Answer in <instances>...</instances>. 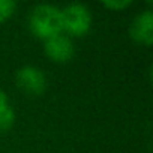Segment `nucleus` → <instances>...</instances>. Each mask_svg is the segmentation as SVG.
I'll return each instance as SVG.
<instances>
[{"mask_svg": "<svg viewBox=\"0 0 153 153\" xmlns=\"http://www.w3.org/2000/svg\"><path fill=\"white\" fill-rule=\"evenodd\" d=\"M102 5L108 9H113V11H122L131 5V0H104Z\"/></svg>", "mask_w": 153, "mask_h": 153, "instance_id": "6e6552de", "label": "nucleus"}, {"mask_svg": "<svg viewBox=\"0 0 153 153\" xmlns=\"http://www.w3.org/2000/svg\"><path fill=\"white\" fill-rule=\"evenodd\" d=\"M92 27V14L86 5L71 3L62 9V32L66 36L81 38Z\"/></svg>", "mask_w": 153, "mask_h": 153, "instance_id": "f03ea898", "label": "nucleus"}, {"mask_svg": "<svg viewBox=\"0 0 153 153\" xmlns=\"http://www.w3.org/2000/svg\"><path fill=\"white\" fill-rule=\"evenodd\" d=\"M44 51L56 63H66L72 60L75 54V45L69 36L65 33H59L47 41H44Z\"/></svg>", "mask_w": 153, "mask_h": 153, "instance_id": "20e7f679", "label": "nucleus"}, {"mask_svg": "<svg viewBox=\"0 0 153 153\" xmlns=\"http://www.w3.org/2000/svg\"><path fill=\"white\" fill-rule=\"evenodd\" d=\"M29 29L38 39L47 41L62 32V9L54 5H38L29 15Z\"/></svg>", "mask_w": 153, "mask_h": 153, "instance_id": "f257e3e1", "label": "nucleus"}, {"mask_svg": "<svg viewBox=\"0 0 153 153\" xmlns=\"http://www.w3.org/2000/svg\"><path fill=\"white\" fill-rule=\"evenodd\" d=\"M15 123V113L9 104H0V132L11 129Z\"/></svg>", "mask_w": 153, "mask_h": 153, "instance_id": "423d86ee", "label": "nucleus"}, {"mask_svg": "<svg viewBox=\"0 0 153 153\" xmlns=\"http://www.w3.org/2000/svg\"><path fill=\"white\" fill-rule=\"evenodd\" d=\"M17 87L27 96H39L47 89L45 74L36 66H24L15 74Z\"/></svg>", "mask_w": 153, "mask_h": 153, "instance_id": "7ed1b4c3", "label": "nucleus"}, {"mask_svg": "<svg viewBox=\"0 0 153 153\" xmlns=\"http://www.w3.org/2000/svg\"><path fill=\"white\" fill-rule=\"evenodd\" d=\"M131 38L143 45H150L153 42V12L146 9L135 15L129 27Z\"/></svg>", "mask_w": 153, "mask_h": 153, "instance_id": "39448f33", "label": "nucleus"}, {"mask_svg": "<svg viewBox=\"0 0 153 153\" xmlns=\"http://www.w3.org/2000/svg\"><path fill=\"white\" fill-rule=\"evenodd\" d=\"M17 9V3L14 0H0V23L8 21Z\"/></svg>", "mask_w": 153, "mask_h": 153, "instance_id": "0eeeda50", "label": "nucleus"}]
</instances>
